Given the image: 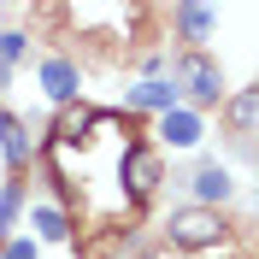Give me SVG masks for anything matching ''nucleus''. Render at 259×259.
I'll return each mask as SVG.
<instances>
[{
	"label": "nucleus",
	"instance_id": "nucleus-1",
	"mask_svg": "<svg viewBox=\"0 0 259 259\" xmlns=\"http://www.w3.org/2000/svg\"><path fill=\"white\" fill-rule=\"evenodd\" d=\"M165 236H171V247H183V253H206V247L224 242V218H218V206H183V212H171Z\"/></svg>",
	"mask_w": 259,
	"mask_h": 259
},
{
	"label": "nucleus",
	"instance_id": "nucleus-2",
	"mask_svg": "<svg viewBox=\"0 0 259 259\" xmlns=\"http://www.w3.org/2000/svg\"><path fill=\"white\" fill-rule=\"evenodd\" d=\"M171 82L189 89L194 100H218V95H224V77H218V65H212L206 53H183V59L171 65Z\"/></svg>",
	"mask_w": 259,
	"mask_h": 259
},
{
	"label": "nucleus",
	"instance_id": "nucleus-3",
	"mask_svg": "<svg viewBox=\"0 0 259 259\" xmlns=\"http://www.w3.org/2000/svg\"><path fill=\"white\" fill-rule=\"evenodd\" d=\"M159 177H165V165H159V153H153V147H130V153H124V183H130V200H136V206H142V200H153Z\"/></svg>",
	"mask_w": 259,
	"mask_h": 259
},
{
	"label": "nucleus",
	"instance_id": "nucleus-4",
	"mask_svg": "<svg viewBox=\"0 0 259 259\" xmlns=\"http://www.w3.org/2000/svg\"><path fill=\"white\" fill-rule=\"evenodd\" d=\"M130 106H142V112H171V106H177V89L159 82V77H147V82L130 89Z\"/></svg>",
	"mask_w": 259,
	"mask_h": 259
},
{
	"label": "nucleus",
	"instance_id": "nucleus-5",
	"mask_svg": "<svg viewBox=\"0 0 259 259\" xmlns=\"http://www.w3.org/2000/svg\"><path fill=\"white\" fill-rule=\"evenodd\" d=\"M41 89H48L53 100H71V95H77V65H71V59H48V65H41Z\"/></svg>",
	"mask_w": 259,
	"mask_h": 259
},
{
	"label": "nucleus",
	"instance_id": "nucleus-6",
	"mask_svg": "<svg viewBox=\"0 0 259 259\" xmlns=\"http://www.w3.org/2000/svg\"><path fill=\"white\" fill-rule=\"evenodd\" d=\"M165 136H171V147H194L200 142V118L183 112V106H171V112H165Z\"/></svg>",
	"mask_w": 259,
	"mask_h": 259
},
{
	"label": "nucleus",
	"instance_id": "nucleus-7",
	"mask_svg": "<svg viewBox=\"0 0 259 259\" xmlns=\"http://www.w3.org/2000/svg\"><path fill=\"white\" fill-rule=\"evenodd\" d=\"M253 112H259V95L253 89H236V100H230V130H236V136H253Z\"/></svg>",
	"mask_w": 259,
	"mask_h": 259
},
{
	"label": "nucleus",
	"instance_id": "nucleus-8",
	"mask_svg": "<svg viewBox=\"0 0 259 259\" xmlns=\"http://www.w3.org/2000/svg\"><path fill=\"white\" fill-rule=\"evenodd\" d=\"M194 194L200 200H230V177L218 165H200V177H194Z\"/></svg>",
	"mask_w": 259,
	"mask_h": 259
},
{
	"label": "nucleus",
	"instance_id": "nucleus-9",
	"mask_svg": "<svg viewBox=\"0 0 259 259\" xmlns=\"http://www.w3.org/2000/svg\"><path fill=\"white\" fill-rule=\"evenodd\" d=\"M0 136H6V159H12V165H24V159H30V142H24V124H18L12 112L0 118Z\"/></svg>",
	"mask_w": 259,
	"mask_h": 259
},
{
	"label": "nucleus",
	"instance_id": "nucleus-10",
	"mask_svg": "<svg viewBox=\"0 0 259 259\" xmlns=\"http://www.w3.org/2000/svg\"><path fill=\"white\" fill-rule=\"evenodd\" d=\"M30 224L41 230L48 242H65V236H71V224H65V212H53V206H35V218H30Z\"/></svg>",
	"mask_w": 259,
	"mask_h": 259
},
{
	"label": "nucleus",
	"instance_id": "nucleus-11",
	"mask_svg": "<svg viewBox=\"0 0 259 259\" xmlns=\"http://www.w3.org/2000/svg\"><path fill=\"white\" fill-rule=\"evenodd\" d=\"M177 24H183V35L200 41V35L212 30V12H206V6H177Z\"/></svg>",
	"mask_w": 259,
	"mask_h": 259
},
{
	"label": "nucleus",
	"instance_id": "nucleus-12",
	"mask_svg": "<svg viewBox=\"0 0 259 259\" xmlns=\"http://www.w3.org/2000/svg\"><path fill=\"white\" fill-rule=\"evenodd\" d=\"M18 53H24V35H18V30H6V35H0V65H12Z\"/></svg>",
	"mask_w": 259,
	"mask_h": 259
},
{
	"label": "nucleus",
	"instance_id": "nucleus-13",
	"mask_svg": "<svg viewBox=\"0 0 259 259\" xmlns=\"http://www.w3.org/2000/svg\"><path fill=\"white\" fill-rule=\"evenodd\" d=\"M12 212H18V189L0 194V236H6V224H12Z\"/></svg>",
	"mask_w": 259,
	"mask_h": 259
},
{
	"label": "nucleus",
	"instance_id": "nucleus-14",
	"mask_svg": "<svg viewBox=\"0 0 259 259\" xmlns=\"http://www.w3.org/2000/svg\"><path fill=\"white\" fill-rule=\"evenodd\" d=\"M0 259H35V247H30V242H12V247H6Z\"/></svg>",
	"mask_w": 259,
	"mask_h": 259
}]
</instances>
